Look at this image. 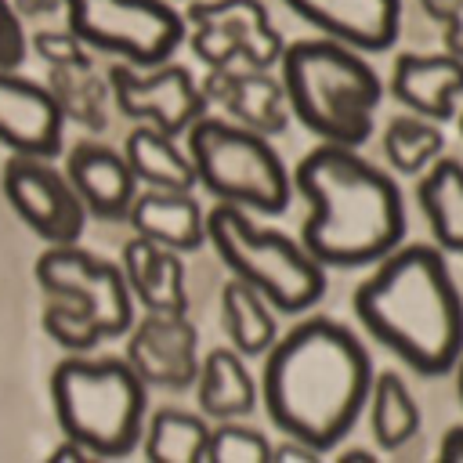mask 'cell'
<instances>
[{
    "mask_svg": "<svg viewBox=\"0 0 463 463\" xmlns=\"http://www.w3.org/2000/svg\"><path fill=\"white\" fill-rule=\"evenodd\" d=\"M307 25L362 54L387 51L402 29V0H286Z\"/></svg>",
    "mask_w": 463,
    "mask_h": 463,
    "instance_id": "cell-15",
    "label": "cell"
},
{
    "mask_svg": "<svg viewBox=\"0 0 463 463\" xmlns=\"http://www.w3.org/2000/svg\"><path fill=\"white\" fill-rule=\"evenodd\" d=\"M123 275L148 311H159V315L188 311L184 264L177 260V250H166V246L137 235L123 246Z\"/></svg>",
    "mask_w": 463,
    "mask_h": 463,
    "instance_id": "cell-19",
    "label": "cell"
},
{
    "mask_svg": "<svg viewBox=\"0 0 463 463\" xmlns=\"http://www.w3.org/2000/svg\"><path fill=\"white\" fill-rule=\"evenodd\" d=\"M61 127L65 112L51 87L0 69V145H7L14 156L51 159L61 148Z\"/></svg>",
    "mask_w": 463,
    "mask_h": 463,
    "instance_id": "cell-14",
    "label": "cell"
},
{
    "mask_svg": "<svg viewBox=\"0 0 463 463\" xmlns=\"http://www.w3.org/2000/svg\"><path fill=\"white\" fill-rule=\"evenodd\" d=\"M459 134H463V109H459Z\"/></svg>",
    "mask_w": 463,
    "mask_h": 463,
    "instance_id": "cell-38",
    "label": "cell"
},
{
    "mask_svg": "<svg viewBox=\"0 0 463 463\" xmlns=\"http://www.w3.org/2000/svg\"><path fill=\"white\" fill-rule=\"evenodd\" d=\"M145 380L130 362L72 354L51 373V402L65 438L83 441L94 456H127L141 441Z\"/></svg>",
    "mask_w": 463,
    "mask_h": 463,
    "instance_id": "cell-5",
    "label": "cell"
},
{
    "mask_svg": "<svg viewBox=\"0 0 463 463\" xmlns=\"http://www.w3.org/2000/svg\"><path fill=\"white\" fill-rule=\"evenodd\" d=\"M420 7L441 22V40H445V51L463 58V0H420Z\"/></svg>",
    "mask_w": 463,
    "mask_h": 463,
    "instance_id": "cell-32",
    "label": "cell"
},
{
    "mask_svg": "<svg viewBox=\"0 0 463 463\" xmlns=\"http://www.w3.org/2000/svg\"><path fill=\"white\" fill-rule=\"evenodd\" d=\"M383 156L398 174H427L445 156V134L427 116H394L383 130Z\"/></svg>",
    "mask_w": 463,
    "mask_h": 463,
    "instance_id": "cell-26",
    "label": "cell"
},
{
    "mask_svg": "<svg viewBox=\"0 0 463 463\" xmlns=\"http://www.w3.org/2000/svg\"><path fill=\"white\" fill-rule=\"evenodd\" d=\"M195 398H199L203 416H213V420H235L253 409L257 383H253L250 369L242 365L239 351L213 347L203 358V369L195 380Z\"/></svg>",
    "mask_w": 463,
    "mask_h": 463,
    "instance_id": "cell-22",
    "label": "cell"
},
{
    "mask_svg": "<svg viewBox=\"0 0 463 463\" xmlns=\"http://www.w3.org/2000/svg\"><path fill=\"white\" fill-rule=\"evenodd\" d=\"M373 362L362 340L333 318H304L264 358L260 398L271 423L297 441L329 452L362 416L373 391Z\"/></svg>",
    "mask_w": 463,
    "mask_h": 463,
    "instance_id": "cell-1",
    "label": "cell"
},
{
    "mask_svg": "<svg viewBox=\"0 0 463 463\" xmlns=\"http://www.w3.org/2000/svg\"><path fill=\"white\" fill-rule=\"evenodd\" d=\"M47 87L58 98L65 116H72L90 130L105 127V98L112 87H105L90 65H54L47 76Z\"/></svg>",
    "mask_w": 463,
    "mask_h": 463,
    "instance_id": "cell-28",
    "label": "cell"
},
{
    "mask_svg": "<svg viewBox=\"0 0 463 463\" xmlns=\"http://www.w3.org/2000/svg\"><path fill=\"white\" fill-rule=\"evenodd\" d=\"M206 239L213 242L232 279L250 282L275 311L300 315L326 293V264H318L304 242L253 224L242 206H213L206 213Z\"/></svg>",
    "mask_w": 463,
    "mask_h": 463,
    "instance_id": "cell-6",
    "label": "cell"
},
{
    "mask_svg": "<svg viewBox=\"0 0 463 463\" xmlns=\"http://www.w3.org/2000/svg\"><path fill=\"white\" fill-rule=\"evenodd\" d=\"M391 94L416 116L445 123L463 98V58L456 54H398L391 69Z\"/></svg>",
    "mask_w": 463,
    "mask_h": 463,
    "instance_id": "cell-17",
    "label": "cell"
},
{
    "mask_svg": "<svg viewBox=\"0 0 463 463\" xmlns=\"http://www.w3.org/2000/svg\"><path fill=\"white\" fill-rule=\"evenodd\" d=\"M307 199L300 242L326 268H365L405 239V203L391 174L347 145H318L293 170Z\"/></svg>",
    "mask_w": 463,
    "mask_h": 463,
    "instance_id": "cell-3",
    "label": "cell"
},
{
    "mask_svg": "<svg viewBox=\"0 0 463 463\" xmlns=\"http://www.w3.org/2000/svg\"><path fill=\"white\" fill-rule=\"evenodd\" d=\"M43 329L69 354H87L90 347H98L105 340L94 315L87 307H80L76 300H65V297H51V304L43 307Z\"/></svg>",
    "mask_w": 463,
    "mask_h": 463,
    "instance_id": "cell-29",
    "label": "cell"
},
{
    "mask_svg": "<svg viewBox=\"0 0 463 463\" xmlns=\"http://www.w3.org/2000/svg\"><path fill=\"white\" fill-rule=\"evenodd\" d=\"M109 87L127 119L159 127L170 137L192 130L210 105L206 90L184 65H156L152 72H137L130 61H116L109 69Z\"/></svg>",
    "mask_w": 463,
    "mask_h": 463,
    "instance_id": "cell-12",
    "label": "cell"
},
{
    "mask_svg": "<svg viewBox=\"0 0 463 463\" xmlns=\"http://www.w3.org/2000/svg\"><path fill=\"white\" fill-rule=\"evenodd\" d=\"M282 87L289 112L326 145L358 148L373 134V112L383 83L362 51L322 40H297L282 54Z\"/></svg>",
    "mask_w": 463,
    "mask_h": 463,
    "instance_id": "cell-4",
    "label": "cell"
},
{
    "mask_svg": "<svg viewBox=\"0 0 463 463\" xmlns=\"http://www.w3.org/2000/svg\"><path fill=\"white\" fill-rule=\"evenodd\" d=\"M130 224L137 235L166 250H177V253L199 250L206 239V217L192 192H166V188L141 192L134 199Z\"/></svg>",
    "mask_w": 463,
    "mask_h": 463,
    "instance_id": "cell-20",
    "label": "cell"
},
{
    "mask_svg": "<svg viewBox=\"0 0 463 463\" xmlns=\"http://www.w3.org/2000/svg\"><path fill=\"white\" fill-rule=\"evenodd\" d=\"M340 459H344V463H358V459H362V463H373L376 456L365 452V449H351V452H340Z\"/></svg>",
    "mask_w": 463,
    "mask_h": 463,
    "instance_id": "cell-36",
    "label": "cell"
},
{
    "mask_svg": "<svg viewBox=\"0 0 463 463\" xmlns=\"http://www.w3.org/2000/svg\"><path fill=\"white\" fill-rule=\"evenodd\" d=\"M206 459H213V463H268L271 459V445H268V438L260 430L224 420L210 434Z\"/></svg>",
    "mask_w": 463,
    "mask_h": 463,
    "instance_id": "cell-30",
    "label": "cell"
},
{
    "mask_svg": "<svg viewBox=\"0 0 463 463\" xmlns=\"http://www.w3.org/2000/svg\"><path fill=\"white\" fill-rule=\"evenodd\" d=\"M69 29L130 65H163L184 40V18L166 0H61Z\"/></svg>",
    "mask_w": 463,
    "mask_h": 463,
    "instance_id": "cell-8",
    "label": "cell"
},
{
    "mask_svg": "<svg viewBox=\"0 0 463 463\" xmlns=\"http://www.w3.org/2000/svg\"><path fill=\"white\" fill-rule=\"evenodd\" d=\"M36 282L51 297H65V300H76L80 307H87L94 315V322L101 326L105 340L123 336L134 322L130 282H127L123 268L80 250L76 242L47 246L43 257L36 260Z\"/></svg>",
    "mask_w": 463,
    "mask_h": 463,
    "instance_id": "cell-10",
    "label": "cell"
},
{
    "mask_svg": "<svg viewBox=\"0 0 463 463\" xmlns=\"http://www.w3.org/2000/svg\"><path fill=\"white\" fill-rule=\"evenodd\" d=\"M184 18L192 25V51L210 69H271L286 54L260 0H192Z\"/></svg>",
    "mask_w": 463,
    "mask_h": 463,
    "instance_id": "cell-9",
    "label": "cell"
},
{
    "mask_svg": "<svg viewBox=\"0 0 463 463\" xmlns=\"http://www.w3.org/2000/svg\"><path fill=\"white\" fill-rule=\"evenodd\" d=\"M221 318L239 354H268L275 347V318L264 293H257L250 282L232 279L221 289Z\"/></svg>",
    "mask_w": 463,
    "mask_h": 463,
    "instance_id": "cell-24",
    "label": "cell"
},
{
    "mask_svg": "<svg viewBox=\"0 0 463 463\" xmlns=\"http://www.w3.org/2000/svg\"><path fill=\"white\" fill-rule=\"evenodd\" d=\"M25 47H29V40H25V29H22L18 11L7 0H0V69L22 65Z\"/></svg>",
    "mask_w": 463,
    "mask_h": 463,
    "instance_id": "cell-33",
    "label": "cell"
},
{
    "mask_svg": "<svg viewBox=\"0 0 463 463\" xmlns=\"http://www.w3.org/2000/svg\"><path fill=\"white\" fill-rule=\"evenodd\" d=\"M33 47L51 69L54 65H90L87 51H83V40L72 29H40L33 36Z\"/></svg>",
    "mask_w": 463,
    "mask_h": 463,
    "instance_id": "cell-31",
    "label": "cell"
},
{
    "mask_svg": "<svg viewBox=\"0 0 463 463\" xmlns=\"http://www.w3.org/2000/svg\"><path fill=\"white\" fill-rule=\"evenodd\" d=\"M127 163L134 170L137 181H145L148 188H166V192H192L195 166L192 156H181V148L174 145V137L159 127H134L127 134Z\"/></svg>",
    "mask_w": 463,
    "mask_h": 463,
    "instance_id": "cell-23",
    "label": "cell"
},
{
    "mask_svg": "<svg viewBox=\"0 0 463 463\" xmlns=\"http://www.w3.org/2000/svg\"><path fill=\"white\" fill-rule=\"evenodd\" d=\"M188 156L199 184L232 206L282 213L289 203V170L264 134L203 116L188 130Z\"/></svg>",
    "mask_w": 463,
    "mask_h": 463,
    "instance_id": "cell-7",
    "label": "cell"
},
{
    "mask_svg": "<svg viewBox=\"0 0 463 463\" xmlns=\"http://www.w3.org/2000/svg\"><path fill=\"white\" fill-rule=\"evenodd\" d=\"M322 452L315 449V445H307V441H297V438H289L286 445H275L271 449V459L275 463H315Z\"/></svg>",
    "mask_w": 463,
    "mask_h": 463,
    "instance_id": "cell-34",
    "label": "cell"
},
{
    "mask_svg": "<svg viewBox=\"0 0 463 463\" xmlns=\"http://www.w3.org/2000/svg\"><path fill=\"white\" fill-rule=\"evenodd\" d=\"M65 174H69V181L76 184L80 199L87 203V210L94 217H105V221L130 217L134 199H137V192H134L137 177H134L127 156H119L105 145L83 141L69 152Z\"/></svg>",
    "mask_w": 463,
    "mask_h": 463,
    "instance_id": "cell-18",
    "label": "cell"
},
{
    "mask_svg": "<svg viewBox=\"0 0 463 463\" xmlns=\"http://www.w3.org/2000/svg\"><path fill=\"white\" fill-rule=\"evenodd\" d=\"M420 405L412 398V391L405 387V380L398 373H376L373 391H369V427L380 449L394 452L405 441H412L420 434Z\"/></svg>",
    "mask_w": 463,
    "mask_h": 463,
    "instance_id": "cell-25",
    "label": "cell"
},
{
    "mask_svg": "<svg viewBox=\"0 0 463 463\" xmlns=\"http://www.w3.org/2000/svg\"><path fill=\"white\" fill-rule=\"evenodd\" d=\"M354 315L420 376H441L463 358V297L441 246L409 242L376 260L354 289Z\"/></svg>",
    "mask_w": 463,
    "mask_h": 463,
    "instance_id": "cell-2",
    "label": "cell"
},
{
    "mask_svg": "<svg viewBox=\"0 0 463 463\" xmlns=\"http://www.w3.org/2000/svg\"><path fill=\"white\" fill-rule=\"evenodd\" d=\"M206 98L217 101L239 127H250L257 134H282L289 123V98L282 80H271L268 69H210L203 83Z\"/></svg>",
    "mask_w": 463,
    "mask_h": 463,
    "instance_id": "cell-16",
    "label": "cell"
},
{
    "mask_svg": "<svg viewBox=\"0 0 463 463\" xmlns=\"http://www.w3.org/2000/svg\"><path fill=\"white\" fill-rule=\"evenodd\" d=\"M456 391H459V402H463V358H459V365H456Z\"/></svg>",
    "mask_w": 463,
    "mask_h": 463,
    "instance_id": "cell-37",
    "label": "cell"
},
{
    "mask_svg": "<svg viewBox=\"0 0 463 463\" xmlns=\"http://www.w3.org/2000/svg\"><path fill=\"white\" fill-rule=\"evenodd\" d=\"M416 199L434 232V242L445 253L463 257V163L441 156L427 174H420Z\"/></svg>",
    "mask_w": 463,
    "mask_h": 463,
    "instance_id": "cell-21",
    "label": "cell"
},
{
    "mask_svg": "<svg viewBox=\"0 0 463 463\" xmlns=\"http://www.w3.org/2000/svg\"><path fill=\"white\" fill-rule=\"evenodd\" d=\"M127 362L145 383L156 387H192L199 380V333L184 315L148 311L130 333Z\"/></svg>",
    "mask_w": 463,
    "mask_h": 463,
    "instance_id": "cell-13",
    "label": "cell"
},
{
    "mask_svg": "<svg viewBox=\"0 0 463 463\" xmlns=\"http://www.w3.org/2000/svg\"><path fill=\"white\" fill-rule=\"evenodd\" d=\"M4 195L14 213L51 246H69L80 239L87 221V203L80 199L69 174L61 177L40 156H11L0 174Z\"/></svg>",
    "mask_w": 463,
    "mask_h": 463,
    "instance_id": "cell-11",
    "label": "cell"
},
{
    "mask_svg": "<svg viewBox=\"0 0 463 463\" xmlns=\"http://www.w3.org/2000/svg\"><path fill=\"white\" fill-rule=\"evenodd\" d=\"M210 427L203 416L181 412V409H159L145 434V456L152 463H195L206 456Z\"/></svg>",
    "mask_w": 463,
    "mask_h": 463,
    "instance_id": "cell-27",
    "label": "cell"
},
{
    "mask_svg": "<svg viewBox=\"0 0 463 463\" xmlns=\"http://www.w3.org/2000/svg\"><path fill=\"white\" fill-rule=\"evenodd\" d=\"M438 459L441 463H463V423L445 427L441 445H438Z\"/></svg>",
    "mask_w": 463,
    "mask_h": 463,
    "instance_id": "cell-35",
    "label": "cell"
}]
</instances>
